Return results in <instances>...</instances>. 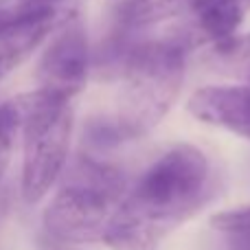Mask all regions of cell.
<instances>
[{
	"label": "cell",
	"mask_w": 250,
	"mask_h": 250,
	"mask_svg": "<svg viewBox=\"0 0 250 250\" xmlns=\"http://www.w3.org/2000/svg\"><path fill=\"white\" fill-rule=\"evenodd\" d=\"M215 193L213 165L200 147L160 154L125 191L101 242L112 250H154Z\"/></svg>",
	"instance_id": "cell-1"
},
{
	"label": "cell",
	"mask_w": 250,
	"mask_h": 250,
	"mask_svg": "<svg viewBox=\"0 0 250 250\" xmlns=\"http://www.w3.org/2000/svg\"><path fill=\"white\" fill-rule=\"evenodd\" d=\"M198 42L187 29L108 33L101 46V64L121 75L123 90L112 121L97 129L105 141H127L147 134L173 105L182 88L187 55Z\"/></svg>",
	"instance_id": "cell-2"
},
{
	"label": "cell",
	"mask_w": 250,
	"mask_h": 250,
	"mask_svg": "<svg viewBox=\"0 0 250 250\" xmlns=\"http://www.w3.org/2000/svg\"><path fill=\"white\" fill-rule=\"evenodd\" d=\"M20 119L22 198L35 204L60 180L73 138V108L68 97L38 88L9 99Z\"/></svg>",
	"instance_id": "cell-3"
},
{
	"label": "cell",
	"mask_w": 250,
	"mask_h": 250,
	"mask_svg": "<svg viewBox=\"0 0 250 250\" xmlns=\"http://www.w3.org/2000/svg\"><path fill=\"white\" fill-rule=\"evenodd\" d=\"M125 195V178L110 165L79 158L73 178L44 208V229L64 244L101 242Z\"/></svg>",
	"instance_id": "cell-4"
},
{
	"label": "cell",
	"mask_w": 250,
	"mask_h": 250,
	"mask_svg": "<svg viewBox=\"0 0 250 250\" xmlns=\"http://www.w3.org/2000/svg\"><path fill=\"white\" fill-rule=\"evenodd\" d=\"M250 11V0H119L117 16L132 31H151L173 22L185 26L195 42L217 46L237 35Z\"/></svg>",
	"instance_id": "cell-5"
},
{
	"label": "cell",
	"mask_w": 250,
	"mask_h": 250,
	"mask_svg": "<svg viewBox=\"0 0 250 250\" xmlns=\"http://www.w3.org/2000/svg\"><path fill=\"white\" fill-rule=\"evenodd\" d=\"M92 55L83 22L77 16L62 22L38 64L40 88L73 99L88 82Z\"/></svg>",
	"instance_id": "cell-6"
},
{
	"label": "cell",
	"mask_w": 250,
	"mask_h": 250,
	"mask_svg": "<svg viewBox=\"0 0 250 250\" xmlns=\"http://www.w3.org/2000/svg\"><path fill=\"white\" fill-rule=\"evenodd\" d=\"M55 24V7L20 4L18 9H0V82L48 38Z\"/></svg>",
	"instance_id": "cell-7"
},
{
	"label": "cell",
	"mask_w": 250,
	"mask_h": 250,
	"mask_svg": "<svg viewBox=\"0 0 250 250\" xmlns=\"http://www.w3.org/2000/svg\"><path fill=\"white\" fill-rule=\"evenodd\" d=\"M189 112L202 123L250 138V83L200 88L189 101Z\"/></svg>",
	"instance_id": "cell-8"
},
{
	"label": "cell",
	"mask_w": 250,
	"mask_h": 250,
	"mask_svg": "<svg viewBox=\"0 0 250 250\" xmlns=\"http://www.w3.org/2000/svg\"><path fill=\"white\" fill-rule=\"evenodd\" d=\"M18 134H20V119H18L11 101H4V104H0V180L9 167Z\"/></svg>",
	"instance_id": "cell-9"
},
{
	"label": "cell",
	"mask_w": 250,
	"mask_h": 250,
	"mask_svg": "<svg viewBox=\"0 0 250 250\" xmlns=\"http://www.w3.org/2000/svg\"><path fill=\"white\" fill-rule=\"evenodd\" d=\"M215 51L222 60L229 62V66H233L235 70H239L246 77H250V33L242 35V38L235 35L233 40L217 46Z\"/></svg>",
	"instance_id": "cell-10"
},
{
	"label": "cell",
	"mask_w": 250,
	"mask_h": 250,
	"mask_svg": "<svg viewBox=\"0 0 250 250\" xmlns=\"http://www.w3.org/2000/svg\"><path fill=\"white\" fill-rule=\"evenodd\" d=\"M213 229L220 233H250V204L217 213L213 217Z\"/></svg>",
	"instance_id": "cell-11"
},
{
	"label": "cell",
	"mask_w": 250,
	"mask_h": 250,
	"mask_svg": "<svg viewBox=\"0 0 250 250\" xmlns=\"http://www.w3.org/2000/svg\"><path fill=\"white\" fill-rule=\"evenodd\" d=\"M229 250H250V233H224Z\"/></svg>",
	"instance_id": "cell-12"
},
{
	"label": "cell",
	"mask_w": 250,
	"mask_h": 250,
	"mask_svg": "<svg viewBox=\"0 0 250 250\" xmlns=\"http://www.w3.org/2000/svg\"><path fill=\"white\" fill-rule=\"evenodd\" d=\"M60 0H20V4H40V7H55Z\"/></svg>",
	"instance_id": "cell-13"
}]
</instances>
